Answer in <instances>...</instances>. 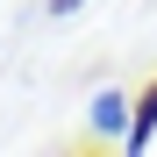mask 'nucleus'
<instances>
[{"instance_id": "2", "label": "nucleus", "mask_w": 157, "mask_h": 157, "mask_svg": "<svg viewBox=\"0 0 157 157\" xmlns=\"http://www.w3.org/2000/svg\"><path fill=\"white\" fill-rule=\"evenodd\" d=\"M93 136H107V143H121V128H128V93H93Z\"/></svg>"}, {"instance_id": "3", "label": "nucleus", "mask_w": 157, "mask_h": 157, "mask_svg": "<svg viewBox=\"0 0 157 157\" xmlns=\"http://www.w3.org/2000/svg\"><path fill=\"white\" fill-rule=\"evenodd\" d=\"M78 7H86V0H50L43 14H78Z\"/></svg>"}, {"instance_id": "1", "label": "nucleus", "mask_w": 157, "mask_h": 157, "mask_svg": "<svg viewBox=\"0 0 157 157\" xmlns=\"http://www.w3.org/2000/svg\"><path fill=\"white\" fill-rule=\"evenodd\" d=\"M157 143V78L128 100V128H121V150H150Z\"/></svg>"}]
</instances>
